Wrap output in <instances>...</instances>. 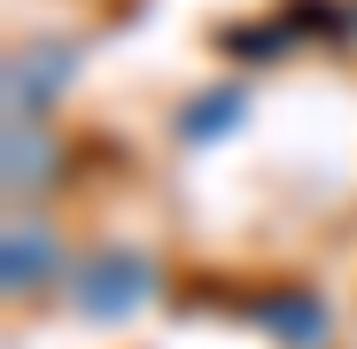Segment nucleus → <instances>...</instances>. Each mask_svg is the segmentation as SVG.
Returning <instances> with one entry per match:
<instances>
[{
  "mask_svg": "<svg viewBox=\"0 0 357 349\" xmlns=\"http://www.w3.org/2000/svg\"><path fill=\"white\" fill-rule=\"evenodd\" d=\"M132 287H140V264H125V256H116V264H101V272H86V303H101V311H116V303L132 295Z\"/></svg>",
  "mask_w": 357,
  "mask_h": 349,
  "instance_id": "f257e3e1",
  "label": "nucleus"
}]
</instances>
